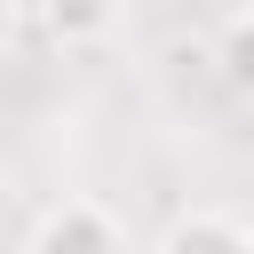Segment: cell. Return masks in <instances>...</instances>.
Here are the masks:
<instances>
[{
  "instance_id": "1",
  "label": "cell",
  "mask_w": 254,
  "mask_h": 254,
  "mask_svg": "<svg viewBox=\"0 0 254 254\" xmlns=\"http://www.w3.org/2000/svg\"><path fill=\"white\" fill-rule=\"evenodd\" d=\"M24 254H127V238H119V222L95 198H64V206L40 214V230H32Z\"/></svg>"
},
{
  "instance_id": "2",
  "label": "cell",
  "mask_w": 254,
  "mask_h": 254,
  "mask_svg": "<svg viewBox=\"0 0 254 254\" xmlns=\"http://www.w3.org/2000/svg\"><path fill=\"white\" fill-rule=\"evenodd\" d=\"M151 254H254V222H238L222 206H190V214H175L159 230Z\"/></svg>"
},
{
  "instance_id": "3",
  "label": "cell",
  "mask_w": 254,
  "mask_h": 254,
  "mask_svg": "<svg viewBox=\"0 0 254 254\" xmlns=\"http://www.w3.org/2000/svg\"><path fill=\"white\" fill-rule=\"evenodd\" d=\"M32 16H40V32H48V40L87 48V40H103V32L119 24V0H32Z\"/></svg>"
},
{
  "instance_id": "4",
  "label": "cell",
  "mask_w": 254,
  "mask_h": 254,
  "mask_svg": "<svg viewBox=\"0 0 254 254\" xmlns=\"http://www.w3.org/2000/svg\"><path fill=\"white\" fill-rule=\"evenodd\" d=\"M214 71H222V79L254 103V8H238V16L214 32Z\"/></svg>"
}]
</instances>
